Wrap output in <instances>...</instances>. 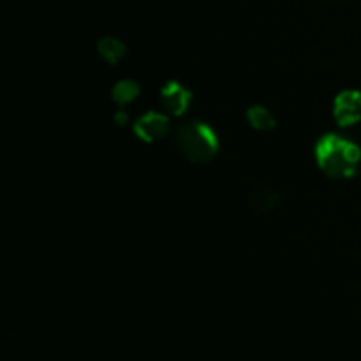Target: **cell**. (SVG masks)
<instances>
[{"label": "cell", "mask_w": 361, "mask_h": 361, "mask_svg": "<svg viewBox=\"0 0 361 361\" xmlns=\"http://www.w3.org/2000/svg\"><path fill=\"white\" fill-rule=\"evenodd\" d=\"M169 122L164 115H159V113H147L145 116H141L136 123H134V133L140 140L150 141L159 140V137H164L168 134Z\"/></svg>", "instance_id": "obj_4"}, {"label": "cell", "mask_w": 361, "mask_h": 361, "mask_svg": "<svg viewBox=\"0 0 361 361\" xmlns=\"http://www.w3.org/2000/svg\"><path fill=\"white\" fill-rule=\"evenodd\" d=\"M334 116L338 126H355L361 120V92L344 90L335 97Z\"/></svg>", "instance_id": "obj_3"}, {"label": "cell", "mask_w": 361, "mask_h": 361, "mask_svg": "<svg viewBox=\"0 0 361 361\" xmlns=\"http://www.w3.org/2000/svg\"><path fill=\"white\" fill-rule=\"evenodd\" d=\"M190 97L192 95H190V92L183 85H180L178 81H169L161 92V104L166 111L178 116L187 109Z\"/></svg>", "instance_id": "obj_5"}, {"label": "cell", "mask_w": 361, "mask_h": 361, "mask_svg": "<svg viewBox=\"0 0 361 361\" xmlns=\"http://www.w3.org/2000/svg\"><path fill=\"white\" fill-rule=\"evenodd\" d=\"M137 94H140V87H137V83H134V81L130 80L118 81L111 90L113 101L118 106L129 104L130 101H134V99L137 97Z\"/></svg>", "instance_id": "obj_8"}, {"label": "cell", "mask_w": 361, "mask_h": 361, "mask_svg": "<svg viewBox=\"0 0 361 361\" xmlns=\"http://www.w3.org/2000/svg\"><path fill=\"white\" fill-rule=\"evenodd\" d=\"M277 201H279L277 194L263 192V194H257L256 200H254V204H256L259 210H270V208H275Z\"/></svg>", "instance_id": "obj_9"}, {"label": "cell", "mask_w": 361, "mask_h": 361, "mask_svg": "<svg viewBox=\"0 0 361 361\" xmlns=\"http://www.w3.org/2000/svg\"><path fill=\"white\" fill-rule=\"evenodd\" d=\"M247 118H249L250 126L257 130H270L277 126L274 115L263 106H252L247 113Z\"/></svg>", "instance_id": "obj_7"}, {"label": "cell", "mask_w": 361, "mask_h": 361, "mask_svg": "<svg viewBox=\"0 0 361 361\" xmlns=\"http://www.w3.org/2000/svg\"><path fill=\"white\" fill-rule=\"evenodd\" d=\"M176 145L180 152L196 164L212 161L219 150L217 134L204 122H189L176 130Z\"/></svg>", "instance_id": "obj_2"}, {"label": "cell", "mask_w": 361, "mask_h": 361, "mask_svg": "<svg viewBox=\"0 0 361 361\" xmlns=\"http://www.w3.org/2000/svg\"><path fill=\"white\" fill-rule=\"evenodd\" d=\"M361 150L358 145L337 136L326 134L316 145V161L324 175L330 178H351L358 169Z\"/></svg>", "instance_id": "obj_1"}, {"label": "cell", "mask_w": 361, "mask_h": 361, "mask_svg": "<svg viewBox=\"0 0 361 361\" xmlns=\"http://www.w3.org/2000/svg\"><path fill=\"white\" fill-rule=\"evenodd\" d=\"M99 53L108 63H116L126 55V44L115 37H102L97 44Z\"/></svg>", "instance_id": "obj_6"}, {"label": "cell", "mask_w": 361, "mask_h": 361, "mask_svg": "<svg viewBox=\"0 0 361 361\" xmlns=\"http://www.w3.org/2000/svg\"><path fill=\"white\" fill-rule=\"evenodd\" d=\"M127 120H129V116H127L126 113H123V111L116 113V115H115V122L118 123V126H123V123H126Z\"/></svg>", "instance_id": "obj_10"}]
</instances>
